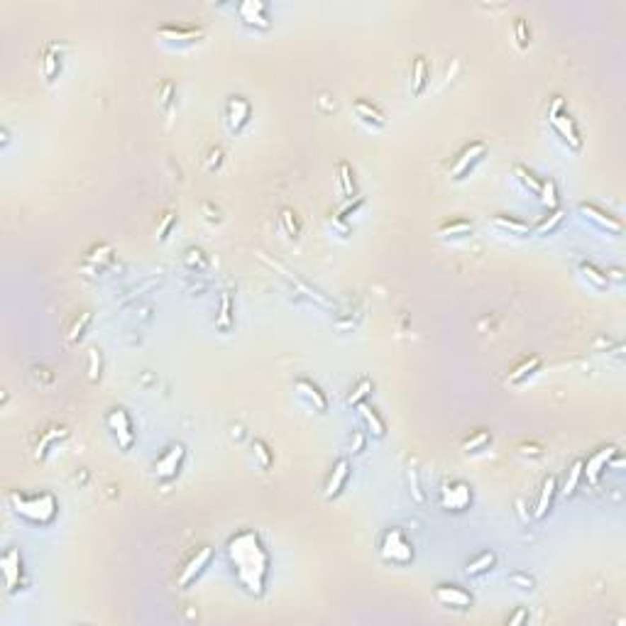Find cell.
Listing matches in <instances>:
<instances>
[{
	"mask_svg": "<svg viewBox=\"0 0 626 626\" xmlns=\"http://www.w3.org/2000/svg\"><path fill=\"white\" fill-rule=\"evenodd\" d=\"M225 553H228L230 568H233V575L242 585V590L255 597H262L264 590H267L269 553L264 548L260 533L252 531V528L237 531L225 543Z\"/></svg>",
	"mask_w": 626,
	"mask_h": 626,
	"instance_id": "1",
	"label": "cell"
},
{
	"mask_svg": "<svg viewBox=\"0 0 626 626\" xmlns=\"http://www.w3.org/2000/svg\"><path fill=\"white\" fill-rule=\"evenodd\" d=\"M10 509L20 516V519L37 523V526H47L57 519L59 511V501L54 499V494L50 492H40V494H20V492H10L8 494Z\"/></svg>",
	"mask_w": 626,
	"mask_h": 626,
	"instance_id": "2",
	"label": "cell"
},
{
	"mask_svg": "<svg viewBox=\"0 0 626 626\" xmlns=\"http://www.w3.org/2000/svg\"><path fill=\"white\" fill-rule=\"evenodd\" d=\"M260 260H262L264 264H269V267H272L274 272H279V277H282L284 282L289 284V289L294 291V294H301V296H304V299L313 301V304L321 306V309H328V311L333 309V311H336V304H333V301L328 299V296L323 294V291H318L316 287H311V284L306 282V279H301L296 272H291L289 267H284V264L279 262V260H272V257H269L267 252H262V250H260Z\"/></svg>",
	"mask_w": 626,
	"mask_h": 626,
	"instance_id": "3",
	"label": "cell"
},
{
	"mask_svg": "<svg viewBox=\"0 0 626 626\" xmlns=\"http://www.w3.org/2000/svg\"><path fill=\"white\" fill-rule=\"evenodd\" d=\"M156 42L166 50H191L206 40V30L193 25H161L156 27Z\"/></svg>",
	"mask_w": 626,
	"mask_h": 626,
	"instance_id": "4",
	"label": "cell"
},
{
	"mask_svg": "<svg viewBox=\"0 0 626 626\" xmlns=\"http://www.w3.org/2000/svg\"><path fill=\"white\" fill-rule=\"evenodd\" d=\"M380 555L385 563L406 565L414 560V543L409 541L402 528H389V531H385V536H382Z\"/></svg>",
	"mask_w": 626,
	"mask_h": 626,
	"instance_id": "5",
	"label": "cell"
},
{
	"mask_svg": "<svg viewBox=\"0 0 626 626\" xmlns=\"http://www.w3.org/2000/svg\"><path fill=\"white\" fill-rule=\"evenodd\" d=\"M484 154H487V144H484L482 140H472V142H467L465 147L457 152L455 159H453V164H450V179L453 181L467 179V176L474 171V166H477L479 161L484 159Z\"/></svg>",
	"mask_w": 626,
	"mask_h": 626,
	"instance_id": "6",
	"label": "cell"
},
{
	"mask_svg": "<svg viewBox=\"0 0 626 626\" xmlns=\"http://www.w3.org/2000/svg\"><path fill=\"white\" fill-rule=\"evenodd\" d=\"M215 558V548L213 546H201L196 548L191 553V558L183 563V568L179 570V577H176V587H181V590H186V587H191L193 582L198 580L203 573H206V568L210 563H213Z\"/></svg>",
	"mask_w": 626,
	"mask_h": 626,
	"instance_id": "7",
	"label": "cell"
},
{
	"mask_svg": "<svg viewBox=\"0 0 626 626\" xmlns=\"http://www.w3.org/2000/svg\"><path fill=\"white\" fill-rule=\"evenodd\" d=\"M577 215H580L582 220H585L587 225H592V228H597L600 233H607L612 237H619L624 233V223L619 218H614L612 213H607V210H602L600 206H595V203H580L577 206Z\"/></svg>",
	"mask_w": 626,
	"mask_h": 626,
	"instance_id": "8",
	"label": "cell"
},
{
	"mask_svg": "<svg viewBox=\"0 0 626 626\" xmlns=\"http://www.w3.org/2000/svg\"><path fill=\"white\" fill-rule=\"evenodd\" d=\"M106 426L110 431V436L115 438L118 448L123 453H130L135 445V428H132V421L127 416V411L123 406H115L108 411L106 416Z\"/></svg>",
	"mask_w": 626,
	"mask_h": 626,
	"instance_id": "9",
	"label": "cell"
},
{
	"mask_svg": "<svg viewBox=\"0 0 626 626\" xmlns=\"http://www.w3.org/2000/svg\"><path fill=\"white\" fill-rule=\"evenodd\" d=\"M548 123L550 127H553L555 137L560 140V142L565 144V147L570 149V152H580L582 149V137H580V130H577V123L573 120V115L568 113V108L560 113H555V115H548Z\"/></svg>",
	"mask_w": 626,
	"mask_h": 626,
	"instance_id": "10",
	"label": "cell"
},
{
	"mask_svg": "<svg viewBox=\"0 0 626 626\" xmlns=\"http://www.w3.org/2000/svg\"><path fill=\"white\" fill-rule=\"evenodd\" d=\"M617 455H619V450L614 445H602V448H597L587 460H582V477L587 479V484L597 487L602 474H604V470L609 467V462H612Z\"/></svg>",
	"mask_w": 626,
	"mask_h": 626,
	"instance_id": "11",
	"label": "cell"
},
{
	"mask_svg": "<svg viewBox=\"0 0 626 626\" xmlns=\"http://www.w3.org/2000/svg\"><path fill=\"white\" fill-rule=\"evenodd\" d=\"M183 460H186V445H183V443L169 445L154 462L156 479H159V482H169V479H174L176 474H179Z\"/></svg>",
	"mask_w": 626,
	"mask_h": 626,
	"instance_id": "12",
	"label": "cell"
},
{
	"mask_svg": "<svg viewBox=\"0 0 626 626\" xmlns=\"http://www.w3.org/2000/svg\"><path fill=\"white\" fill-rule=\"evenodd\" d=\"M237 18L245 27L255 32H267L272 27V18H269V8L262 0H245L237 5Z\"/></svg>",
	"mask_w": 626,
	"mask_h": 626,
	"instance_id": "13",
	"label": "cell"
},
{
	"mask_svg": "<svg viewBox=\"0 0 626 626\" xmlns=\"http://www.w3.org/2000/svg\"><path fill=\"white\" fill-rule=\"evenodd\" d=\"M472 504V489H470L467 482L462 479H455V482H448L440 489V509L445 511H465Z\"/></svg>",
	"mask_w": 626,
	"mask_h": 626,
	"instance_id": "14",
	"label": "cell"
},
{
	"mask_svg": "<svg viewBox=\"0 0 626 626\" xmlns=\"http://www.w3.org/2000/svg\"><path fill=\"white\" fill-rule=\"evenodd\" d=\"M252 118V106L245 96H228L225 101V125L233 135H240Z\"/></svg>",
	"mask_w": 626,
	"mask_h": 626,
	"instance_id": "15",
	"label": "cell"
},
{
	"mask_svg": "<svg viewBox=\"0 0 626 626\" xmlns=\"http://www.w3.org/2000/svg\"><path fill=\"white\" fill-rule=\"evenodd\" d=\"M294 392H296V397L306 404V406H311L313 411H318V414H326L328 406H331V404H328L326 392H323L316 382L306 380V377H299V380L294 382Z\"/></svg>",
	"mask_w": 626,
	"mask_h": 626,
	"instance_id": "16",
	"label": "cell"
},
{
	"mask_svg": "<svg viewBox=\"0 0 626 626\" xmlns=\"http://www.w3.org/2000/svg\"><path fill=\"white\" fill-rule=\"evenodd\" d=\"M433 600L450 609H470L472 607V595L460 585H438L433 590Z\"/></svg>",
	"mask_w": 626,
	"mask_h": 626,
	"instance_id": "17",
	"label": "cell"
},
{
	"mask_svg": "<svg viewBox=\"0 0 626 626\" xmlns=\"http://www.w3.org/2000/svg\"><path fill=\"white\" fill-rule=\"evenodd\" d=\"M348 479H350V460L348 457H338V460L333 462L331 472H328V479H326V489H323L326 499L328 501L338 499V496L343 494Z\"/></svg>",
	"mask_w": 626,
	"mask_h": 626,
	"instance_id": "18",
	"label": "cell"
},
{
	"mask_svg": "<svg viewBox=\"0 0 626 626\" xmlns=\"http://www.w3.org/2000/svg\"><path fill=\"white\" fill-rule=\"evenodd\" d=\"M353 113L363 125H367L370 130H382L387 125V115L382 113V108H377L372 101L367 98H355L353 101Z\"/></svg>",
	"mask_w": 626,
	"mask_h": 626,
	"instance_id": "19",
	"label": "cell"
},
{
	"mask_svg": "<svg viewBox=\"0 0 626 626\" xmlns=\"http://www.w3.org/2000/svg\"><path fill=\"white\" fill-rule=\"evenodd\" d=\"M69 438V428L67 426H50V428H45L40 433V438H37V445H35V457L37 460H47V455L52 453V448H57L59 443H64V440Z\"/></svg>",
	"mask_w": 626,
	"mask_h": 626,
	"instance_id": "20",
	"label": "cell"
},
{
	"mask_svg": "<svg viewBox=\"0 0 626 626\" xmlns=\"http://www.w3.org/2000/svg\"><path fill=\"white\" fill-rule=\"evenodd\" d=\"M0 565H3V575H5V587L10 592L18 590L20 577H23V555H20L18 548H8L0 558Z\"/></svg>",
	"mask_w": 626,
	"mask_h": 626,
	"instance_id": "21",
	"label": "cell"
},
{
	"mask_svg": "<svg viewBox=\"0 0 626 626\" xmlns=\"http://www.w3.org/2000/svg\"><path fill=\"white\" fill-rule=\"evenodd\" d=\"M42 79H45V84H54V81L59 79V74H62V47L57 45V42H50V45L45 47V52H42Z\"/></svg>",
	"mask_w": 626,
	"mask_h": 626,
	"instance_id": "22",
	"label": "cell"
},
{
	"mask_svg": "<svg viewBox=\"0 0 626 626\" xmlns=\"http://www.w3.org/2000/svg\"><path fill=\"white\" fill-rule=\"evenodd\" d=\"M492 228L499 230L501 235H511V237H528L533 235V228L528 223H523V220L514 218V215H506V213H496L492 215Z\"/></svg>",
	"mask_w": 626,
	"mask_h": 626,
	"instance_id": "23",
	"label": "cell"
},
{
	"mask_svg": "<svg viewBox=\"0 0 626 626\" xmlns=\"http://www.w3.org/2000/svg\"><path fill=\"white\" fill-rule=\"evenodd\" d=\"M355 409L360 411V419H363V423H365L367 436H372V438H377V440L385 438V436H387V423H385V419L380 416V411H377L375 406H370L367 402L358 404Z\"/></svg>",
	"mask_w": 626,
	"mask_h": 626,
	"instance_id": "24",
	"label": "cell"
},
{
	"mask_svg": "<svg viewBox=\"0 0 626 626\" xmlns=\"http://www.w3.org/2000/svg\"><path fill=\"white\" fill-rule=\"evenodd\" d=\"M541 358L538 355H526V358H521L519 363H516L514 367L509 370V375H506V382L509 385H523L526 380H531L533 375H536L538 370H541Z\"/></svg>",
	"mask_w": 626,
	"mask_h": 626,
	"instance_id": "25",
	"label": "cell"
},
{
	"mask_svg": "<svg viewBox=\"0 0 626 626\" xmlns=\"http://www.w3.org/2000/svg\"><path fill=\"white\" fill-rule=\"evenodd\" d=\"M235 328V311H233V296L230 291H220V304L218 313H215V331L230 336Z\"/></svg>",
	"mask_w": 626,
	"mask_h": 626,
	"instance_id": "26",
	"label": "cell"
},
{
	"mask_svg": "<svg viewBox=\"0 0 626 626\" xmlns=\"http://www.w3.org/2000/svg\"><path fill=\"white\" fill-rule=\"evenodd\" d=\"M474 225L472 220L467 218H453V220H445V223L438 225V230H436V235L440 237V240H465V237L472 235Z\"/></svg>",
	"mask_w": 626,
	"mask_h": 626,
	"instance_id": "27",
	"label": "cell"
},
{
	"mask_svg": "<svg viewBox=\"0 0 626 626\" xmlns=\"http://www.w3.org/2000/svg\"><path fill=\"white\" fill-rule=\"evenodd\" d=\"M555 494H558V477L555 474H548L546 479H543V487H541V496H538L536 501V511H533V519H546L548 511L553 509V499Z\"/></svg>",
	"mask_w": 626,
	"mask_h": 626,
	"instance_id": "28",
	"label": "cell"
},
{
	"mask_svg": "<svg viewBox=\"0 0 626 626\" xmlns=\"http://www.w3.org/2000/svg\"><path fill=\"white\" fill-rule=\"evenodd\" d=\"M577 274H580V279L587 284V287H592L597 291H607L609 287H612V284H609V279H607V274H604V269L595 267L592 262H585V260L577 262Z\"/></svg>",
	"mask_w": 626,
	"mask_h": 626,
	"instance_id": "29",
	"label": "cell"
},
{
	"mask_svg": "<svg viewBox=\"0 0 626 626\" xmlns=\"http://www.w3.org/2000/svg\"><path fill=\"white\" fill-rule=\"evenodd\" d=\"M113 257H115V252H113L110 245H96L91 247L89 252H86L84 257V269H93V272H103L106 267H110L113 264Z\"/></svg>",
	"mask_w": 626,
	"mask_h": 626,
	"instance_id": "30",
	"label": "cell"
},
{
	"mask_svg": "<svg viewBox=\"0 0 626 626\" xmlns=\"http://www.w3.org/2000/svg\"><path fill=\"white\" fill-rule=\"evenodd\" d=\"M489 445H492V431L477 428L474 433H470L467 438L462 440L460 450L465 453V455H479V453H484Z\"/></svg>",
	"mask_w": 626,
	"mask_h": 626,
	"instance_id": "31",
	"label": "cell"
},
{
	"mask_svg": "<svg viewBox=\"0 0 626 626\" xmlns=\"http://www.w3.org/2000/svg\"><path fill=\"white\" fill-rule=\"evenodd\" d=\"M511 179L519 183L521 191L531 193V196H538V191H541V179H538V176L533 174L528 166H523V164H514V166H511Z\"/></svg>",
	"mask_w": 626,
	"mask_h": 626,
	"instance_id": "32",
	"label": "cell"
},
{
	"mask_svg": "<svg viewBox=\"0 0 626 626\" xmlns=\"http://www.w3.org/2000/svg\"><path fill=\"white\" fill-rule=\"evenodd\" d=\"M563 220H565V210H563V208H553V210H548V213L541 218V223L533 225V235H536V237H548V235H553L555 230H558L560 225H563Z\"/></svg>",
	"mask_w": 626,
	"mask_h": 626,
	"instance_id": "33",
	"label": "cell"
},
{
	"mask_svg": "<svg viewBox=\"0 0 626 626\" xmlns=\"http://www.w3.org/2000/svg\"><path fill=\"white\" fill-rule=\"evenodd\" d=\"M426 86H428V62L426 57H414V67H411V96H423Z\"/></svg>",
	"mask_w": 626,
	"mask_h": 626,
	"instance_id": "34",
	"label": "cell"
},
{
	"mask_svg": "<svg viewBox=\"0 0 626 626\" xmlns=\"http://www.w3.org/2000/svg\"><path fill=\"white\" fill-rule=\"evenodd\" d=\"M494 565H496V555L492 553V550H482V553L474 555V558L465 565V575L467 577H482V575H487Z\"/></svg>",
	"mask_w": 626,
	"mask_h": 626,
	"instance_id": "35",
	"label": "cell"
},
{
	"mask_svg": "<svg viewBox=\"0 0 626 626\" xmlns=\"http://www.w3.org/2000/svg\"><path fill=\"white\" fill-rule=\"evenodd\" d=\"M338 176H340V191H343V196L348 198V201L358 196V181H355V171H353V166H350L348 161H340V164H338Z\"/></svg>",
	"mask_w": 626,
	"mask_h": 626,
	"instance_id": "36",
	"label": "cell"
},
{
	"mask_svg": "<svg viewBox=\"0 0 626 626\" xmlns=\"http://www.w3.org/2000/svg\"><path fill=\"white\" fill-rule=\"evenodd\" d=\"M91 311H81L76 318H74V323H72V328H69V333H67V345H76L81 338L86 336V331H89V326H91Z\"/></svg>",
	"mask_w": 626,
	"mask_h": 626,
	"instance_id": "37",
	"label": "cell"
},
{
	"mask_svg": "<svg viewBox=\"0 0 626 626\" xmlns=\"http://www.w3.org/2000/svg\"><path fill=\"white\" fill-rule=\"evenodd\" d=\"M252 457H255V462H257V467H260V470H269V467L274 465V453H272V448L264 443L262 438H255V440H252Z\"/></svg>",
	"mask_w": 626,
	"mask_h": 626,
	"instance_id": "38",
	"label": "cell"
},
{
	"mask_svg": "<svg viewBox=\"0 0 626 626\" xmlns=\"http://www.w3.org/2000/svg\"><path fill=\"white\" fill-rule=\"evenodd\" d=\"M101 370H103V358H101V350L98 348H89V353H86V372H89L91 385H98V382H101Z\"/></svg>",
	"mask_w": 626,
	"mask_h": 626,
	"instance_id": "39",
	"label": "cell"
},
{
	"mask_svg": "<svg viewBox=\"0 0 626 626\" xmlns=\"http://www.w3.org/2000/svg\"><path fill=\"white\" fill-rule=\"evenodd\" d=\"M375 389V382L367 380V377H363V380L358 382V385L353 387V392L348 394V399H345V404L348 406H358V404H363L367 397H370V392Z\"/></svg>",
	"mask_w": 626,
	"mask_h": 626,
	"instance_id": "40",
	"label": "cell"
},
{
	"mask_svg": "<svg viewBox=\"0 0 626 626\" xmlns=\"http://www.w3.org/2000/svg\"><path fill=\"white\" fill-rule=\"evenodd\" d=\"M580 479H582V460H575L568 470V477H565V484H563V489H560V494H563L565 499H570V496L577 492Z\"/></svg>",
	"mask_w": 626,
	"mask_h": 626,
	"instance_id": "41",
	"label": "cell"
},
{
	"mask_svg": "<svg viewBox=\"0 0 626 626\" xmlns=\"http://www.w3.org/2000/svg\"><path fill=\"white\" fill-rule=\"evenodd\" d=\"M279 225H282V230L291 237V240H296L299 233H301V223H299V218H296V213L291 208L279 210Z\"/></svg>",
	"mask_w": 626,
	"mask_h": 626,
	"instance_id": "42",
	"label": "cell"
},
{
	"mask_svg": "<svg viewBox=\"0 0 626 626\" xmlns=\"http://www.w3.org/2000/svg\"><path fill=\"white\" fill-rule=\"evenodd\" d=\"M538 198H541V203L546 206L548 210L553 208H560L558 206V186H555L553 179H543L541 181V191H538Z\"/></svg>",
	"mask_w": 626,
	"mask_h": 626,
	"instance_id": "43",
	"label": "cell"
},
{
	"mask_svg": "<svg viewBox=\"0 0 626 626\" xmlns=\"http://www.w3.org/2000/svg\"><path fill=\"white\" fill-rule=\"evenodd\" d=\"M176 218H179V215H176V210H164V215H161V220H159V225H156V242H166L169 240V235H171V230L176 228Z\"/></svg>",
	"mask_w": 626,
	"mask_h": 626,
	"instance_id": "44",
	"label": "cell"
},
{
	"mask_svg": "<svg viewBox=\"0 0 626 626\" xmlns=\"http://www.w3.org/2000/svg\"><path fill=\"white\" fill-rule=\"evenodd\" d=\"M514 42L521 52H526L528 45H531V30H528V23L523 18L514 20Z\"/></svg>",
	"mask_w": 626,
	"mask_h": 626,
	"instance_id": "45",
	"label": "cell"
},
{
	"mask_svg": "<svg viewBox=\"0 0 626 626\" xmlns=\"http://www.w3.org/2000/svg\"><path fill=\"white\" fill-rule=\"evenodd\" d=\"M183 262H186V267L193 269V272H203V269L208 267L206 255H203V250H198V247H188L186 255H183Z\"/></svg>",
	"mask_w": 626,
	"mask_h": 626,
	"instance_id": "46",
	"label": "cell"
},
{
	"mask_svg": "<svg viewBox=\"0 0 626 626\" xmlns=\"http://www.w3.org/2000/svg\"><path fill=\"white\" fill-rule=\"evenodd\" d=\"M406 477H409V487H411V499L416 501V504L423 506V504H426V494H423V489H421V477H419V470L409 465V470H406Z\"/></svg>",
	"mask_w": 626,
	"mask_h": 626,
	"instance_id": "47",
	"label": "cell"
},
{
	"mask_svg": "<svg viewBox=\"0 0 626 626\" xmlns=\"http://www.w3.org/2000/svg\"><path fill=\"white\" fill-rule=\"evenodd\" d=\"M159 284H161V277H149V279H144V282L140 284V287H132L130 291H127L125 296H123V299H120V304H127V301H135V299H140V296H142L144 291H149V289L159 287Z\"/></svg>",
	"mask_w": 626,
	"mask_h": 626,
	"instance_id": "48",
	"label": "cell"
},
{
	"mask_svg": "<svg viewBox=\"0 0 626 626\" xmlns=\"http://www.w3.org/2000/svg\"><path fill=\"white\" fill-rule=\"evenodd\" d=\"M156 101H159V108L164 113H171V106H174V84L171 81H164L159 86V93H156Z\"/></svg>",
	"mask_w": 626,
	"mask_h": 626,
	"instance_id": "49",
	"label": "cell"
},
{
	"mask_svg": "<svg viewBox=\"0 0 626 626\" xmlns=\"http://www.w3.org/2000/svg\"><path fill=\"white\" fill-rule=\"evenodd\" d=\"M363 206H365V198H363V196H355V198H350V201L345 203V206L340 208L338 213H336V218H340V220H345V223H348V220H350V215H355V213H358V210L363 208Z\"/></svg>",
	"mask_w": 626,
	"mask_h": 626,
	"instance_id": "50",
	"label": "cell"
},
{
	"mask_svg": "<svg viewBox=\"0 0 626 626\" xmlns=\"http://www.w3.org/2000/svg\"><path fill=\"white\" fill-rule=\"evenodd\" d=\"M328 228H331V230H333V235H338L340 240H345V237H348L350 233H353V228H350V223H345V220L336 218V215H331V218H328Z\"/></svg>",
	"mask_w": 626,
	"mask_h": 626,
	"instance_id": "51",
	"label": "cell"
},
{
	"mask_svg": "<svg viewBox=\"0 0 626 626\" xmlns=\"http://www.w3.org/2000/svg\"><path fill=\"white\" fill-rule=\"evenodd\" d=\"M509 582L514 587H519V590H528L531 592L533 587H536V582H533V577L531 575H526V573H511L509 575Z\"/></svg>",
	"mask_w": 626,
	"mask_h": 626,
	"instance_id": "52",
	"label": "cell"
},
{
	"mask_svg": "<svg viewBox=\"0 0 626 626\" xmlns=\"http://www.w3.org/2000/svg\"><path fill=\"white\" fill-rule=\"evenodd\" d=\"M220 164H223V149L220 147H210L208 156H206V169L208 171H218Z\"/></svg>",
	"mask_w": 626,
	"mask_h": 626,
	"instance_id": "53",
	"label": "cell"
},
{
	"mask_svg": "<svg viewBox=\"0 0 626 626\" xmlns=\"http://www.w3.org/2000/svg\"><path fill=\"white\" fill-rule=\"evenodd\" d=\"M367 448V433L365 431H353V438H350V450L353 455H360Z\"/></svg>",
	"mask_w": 626,
	"mask_h": 626,
	"instance_id": "54",
	"label": "cell"
},
{
	"mask_svg": "<svg viewBox=\"0 0 626 626\" xmlns=\"http://www.w3.org/2000/svg\"><path fill=\"white\" fill-rule=\"evenodd\" d=\"M516 450H519V455H523V457H541L543 455V448L538 443H519Z\"/></svg>",
	"mask_w": 626,
	"mask_h": 626,
	"instance_id": "55",
	"label": "cell"
},
{
	"mask_svg": "<svg viewBox=\"0 0 626 626\" xmlns=\"http://www.w3.org/2000/svg\"><path fill=\"white\" fill-rule=\"evenodd\" d=\"M201 208H203V213H206V220H208V223H220V210H218V208H213L208 201H206V203H201Z\"/></svg>",
	"mask_w": 626,
	"mask_h": 626,
	"instance_id": "56",
	"label": "cell"
},
{
	"mask_svg": "<svg viewBox=\"0 0 626 626\" xmlns=\"http://www.w3.org/2000/svg\"><path fill=\"white\" fill-rule=\"evenodd\" d=\"M560 110H565L563 96H553V103H550V108H548V115H555V113H560Z\"/></svg>",
	"mask_w": 626,
	"mask_h": 626,
	"instance_id": "57",
	"label": "cell"
},
{
	"mask_svg": "<svg viewBox=\"0 0 626 626\" xmlns=\"http://www.w3.org/2000/svg\"><path fill=\"white\" fill-rule=\"evenodd\" d=\"M604 274H607L609 284H612V282H617V284H624V272H622V269H617V267H614V269H607V272H604Z\"/></svg>",
	"mask_w": 626,
	"mask_h": 626,
	"instance_id": "58",
	"label": "cell"
},
{
	"mask_svg": "<svg viewBox=\"0 0 626 626\" xmlns=\"http://www.w3.org/2000/svg\"><path fill=\"white\" fill-rule=\"evenodd\" d=\"M528 619V612L526 609H519V612L514 614V617H509V626H514V624H523Z\"/></svg>",
	"mask_w": 626,
	"mask_h": 626,
	"instance_id": "59",
	"label": "cell"
},
{
	"mask_svg": "<svg viewBox=\"0 0 626 626\" xmlns=\"http://www.w3.org/2000/svg\"><path fill=\"white\" fill-rule=\"evenodd\" d=\"M0 135H3V147H8V142H10V132H8V127H3V130H0Z\"/></svg>",
	"mask_w": 626,
	"mask_h": 626,
	"instance_id": "60",
	"label": "cell"
}]
</instances>
